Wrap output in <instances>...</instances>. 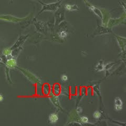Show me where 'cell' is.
I'll list each match as a JSON object with an SVG mask.
<instances>
[{
    "mask_svg": "<svg viewBox=\"0 0 126 126\" xmlns=\"http://www.w3.org/2000/svg\"><path fill=\"white\" fill-rule=\"evenodd\" d=\"M60 3H61V1L57 3H52V4H45L42 3L43 5V7L40 13H41L42 11H44L45 10L52 11H56L58 9L59 7L61 6Z\"/></svg>",
    "mask_w": 126,
    "mask_h": 126,
    "instance_id": "obj_1",
    "label": "cell"
},
{
    "mask_svg": "<svg viewBox=\"0 0 126 126\" xmlns=\"http://www.w3.org/2000/svg\"><path fill=\"white\" fill-rule=\"evenodd\" d=\"M115 108L117 111H120L123 109V102L119 98H116L115 100Z\"/></svg>",
    "mask_w": 126,
    "mask_h": 126,
    "instance_id": "obj_2",
    "label": "cell"
},
{
    "mask_svg": "<svg viewBox=\"0 0 126 126\" xmlns=\"http://www.w3.org/2000/svg\"><path fill=\"white\" fill-rule=\"evenodd\" d=\"M27 36H28V35H26V36H25V35H22V36H20V37L18 38V39L17 41V42H16L15 44L12 47L11 49H15L16 48V47H18L19 46H20L23 43V42L24 41L25 39L27 37Z\"/></svg>",
    "mask_w": 126,
    "mask_h": 126,
    "instance_id": "obj_3",
    "label": "cell"
},
{
    "mask_svg": "<svg viewBox=\"0 0 126 126\" xmlns=\"http://www.w3.org/2000/svg\"><path fill=\"white\" fill-rule=\"evenodd\" d=\"M89 6L90 9L91 10L94 14H96L97 16H98L100 17L102 19V15L101 13V12L100 10H99L98 8H96V7H94V6H93V5H89Z\"/></svg>",
    "mask_w": 126,
    "mask_h": 126,
    "instance_id": "obj_4",
    "label": "cell"
},
{
    "mask_svg": "<svg viewBox=\"0 0 126 126\" xmlns=\"http://www.w3.org/2000/svg\"><path fill=\"white\" fill-rule=\"evenodd\" d=\"M58 120V117L56 113H52L49 117V120L52 124H55L57 123Z\"/></svg>",
    "mask_w": 126,
    "mask_h": 126,
    "instance_id": "obj_5",
    "label": "cell"
},
{
    "mask_svg": "<svg viewBox=\"0 0 126 126\" xmlns=\"http://www.w3.org/2000/svg\"><path fill=\"white\" fill-rule=\"evenodd\" d=\"M105 68V66L104 64V63L100 61L98 64L97 65L96 67V70L98 72H100V71L103 70Z\"/></svg>",
    "mask_w": 126,
    "mask_h": 126,
    "instance_id": "obj_6",
    "label": "cell"
},
{
    "mask_svg": "<svg viewBox=\"0 0 126 126\" xmlns=\"http://www.w3.org/2000/svg\"><path fill=\"white\" fill-rule=\"evenodd\" d=\"M65 9L68 10L69 11H74V10H78V7L77 6V5H65Z\"/></svg>",
    "mask_w": 126,
    "mask_h": 126,
    "instance_id": "obj_7",
    "label": "cell"
},
{
    "mask_svg": "<svg viewBox=\"0 0 126 126\" xmlns=\"http://www.w3.org/2000/svg\"><path fill=\"white\" fill-rule=\"evenodd\" d=\"M67 35L68 34L66 31H61L60 33V34H59V36H60V37L61 38H65L67 36Z\"/></svg>",
    "mask_w": 126,
    "mask_h": 126,
    "instance_id": "obj_8",
    "label": "cell"
},
{
    "mask_svg": "<svg viewBox=\"0 0 126 126\" xmlns=\"http://www.w3.org/2000/svg\"><path fill=\"white\" fill-rule=\"evenodd\" d=\"M93 116L94 118H95V119H99V118L101 117V113L99 111L97 110V111H96L94 113Z\"/></svg>",
    "mask_w": 126,
    "mask_h": 126,
    "instance_id": "obj_9",
    "label": "cell"
},
{
    "mask_svg": "<svg viewBox=\"0 0 126 126\" xmlns=\"http://www.w3.org/2000/svg\"><path fill=\"white\" fill-rule=\"evenodd\" d=\"M81 121H82V122H83V123H88V118L87 117H85V116L82 117L81 118Z\"/></svg>",
    "mask_w": 126,
    "mask_h": 126,
    "instance_id": "obj_10",
    "label": "cell"
},
{
    "mask_svg": "<svg viewBox=\"0 0 126 126\" xmlns=\"http://www.w3.org/2000/svg\"><path fill=\"white\" fill-rule=\"evenodd\" d=\"M61 79H62V81H66L67 80L68 77H67V76L66 75H62V76L61 77Z\"/></svg>",
    "mask_w": 126,
    "mask_h": 126,
    "instance_id": "obj_11",
    "label": "cell"
},
{
    "mask_svg": "<svg viewBox=\"0 0 126 126\" xmlns=\"http://www.w3.org/2000/svg\"><path fill=\"white\" fill-rule=\"evenodd\" d=\"M82 111V108L81 107H78L77 109V112L78 113H81Z\"/></svg>",
    "mask_w": 126,
    "mask_h": 126,
    "instance_id": "obj_12",
    "label": "cell"
},
{
    "mask_svg": "<svg viewBox=\"0 0 126 126\" xmlns=\"http://www.w3.org/2000/svg\"><path fill=\"white\" fill-rule=\"evenodd\" d=\"M3 99H4V98H3V95L2 94H0V102L2 101L3 100Z\"/></svg>",
    "mask_w": 126,
    "mask_h": 126,
    "instance_id": "obj_13",
    "label": "cell"
},
{
    "mask_svg": "<svg viewBox=\"0 0 126 126\" xmlns=\"http://www.w3.org/2000/svg\"><path fill=\"white\" fill-rule=\"evenodd\" d=\"M80 125L81 124H79V123H71L70 124H69V125Z\"/></svg>",
    "mask_w": 126,
    "mask_h": 126,
    "instance_id": "obj_14",
    "label": "cell"
},
{
    "mask_svg": "<svg viewBox=\"0 0 126 126\" xmlns=\"http://www.w3.org/2000/svg\"><path fill=\"white\" fill-rule=\"evenodd\" d=\"M57 1H61V0H57Z\"/></svg>",
    "mask_w": 126,
    "mask_h": 126,
    "instance_id": "obj_15",
    "label": "cell"
}]
</instances>
